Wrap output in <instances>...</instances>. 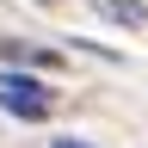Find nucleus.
I'll return each mask as SVG.
<instances>
[{
	"mask_svg": "<svg viewBox=\"0 0 148 148\" xmlns=\"http://www.w3.org/2000/svg\"><path fill=\"white\" fill-rule=\"evenodd\" d=\"M0 105L25 123H43V117H56V86L31 80V74H0Z\"/></svg>",
	"mask_w": 148,
	"mask_h": 148,
	"instance_id": "f257e3e1",
	"label": "nucleus"
},
{
	"mask_svg": "<svg viewBox=\"0 0 148 148\" xmlns=\"http://www.w3.org/2000/svg\"><path fill=\"white\" fill-rule=\"evenodd\" d=\"M99 18H111V25H123V31H142L148 25V6L142 0H86Z\"/></svg>",
	"mask_w": 148,
	"mask_h": 148,
	"instance_id": "f03ea898",
	"label": "nucleus"
},
{
	"mask_svg": "<svg viewBox=\"0 0 148 148\" xmlns=\"http://www.w3.org/2000/svg\"><path fill=\"white\" fill-rule=\"evenodd\" d=\"M0 56H6V62H25V68H56L62 62V56L43 49V43H0Z\"/></svg>",
	"mask_w": 148,
	"mask_h": 148,
	"instance_id": "7ed1b4c3",
	"label": "nucleus"
}]
</instances>
